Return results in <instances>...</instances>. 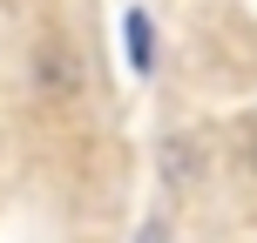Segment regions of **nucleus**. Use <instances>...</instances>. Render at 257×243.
Here are the masks:
<instances>
[{
  "instance_id": "nucleus-1",
  "label": "nucleus",
  "mask_w": 257,
  "mask_h": 243,
  "mask_svg": "<svg viewBox=\"0 0 257 243\" xmlns=\"http://www.w3.org/2000/svg\"><path fill=\"white\" fill-rule=\"evenodd\" d=\"M128 54H136V68H149V54H156V34H149V14H128Z\"/></svg>"
},
{
  "instance_id": "nucleus-2",
  "label": "nucleus",
  "mask_w": 257,
  "mask_h": 243,
  "mask_svg": "<svg viewBox=\"0 0 257 243\" xmlns=\"http://www.w3.org/2000/svg\"><path fill=\"white\" fill-rule=\"evenodd\" d=\"M136 243H169V223H163V216H149V223H142V236H136Z\"/></svg>"
},
{
  "instance_id": "nucleus-3",
  "label": "nucleus",
  "mask_w": 257,
  "mask_h": 243,
  "mask_svg": "<svg viewBox=\"0 0 257 243\" xmlns=\"http://www.w3.org/2000/svg\"><path fill=\"white\" fill-rule=\"evenodd\" d=\"M250 162H257V128H250Z\"/></svg>"
}]
</instances>
